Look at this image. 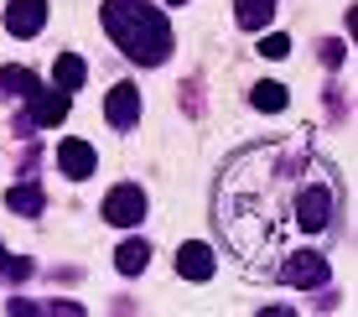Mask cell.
Returning <instances> with one entry per match:
<instances>
[{"label":"cell","instance_id":"3","mask_svg":"<svg viewBox=\"0 0 358 317\" xmlns=\"http://www.w3.org/2000/svg\"><path fill=\"white\" fill-rule=\"evenodd\" d=\"M104 218H109V224H120V229L141 224V218H145V192L130 188V182H125V188H115V192L104 198Z\"/></svg>","mask_w":358,"mask_h":317},{"label":"cell","instance_id":"14","mask_svg":"<svg viewBox=\"0 0 358 317\" xmlns=\"http://www.w3.org/2000/svg\"><path fill=\"white\" fill-rule=\"evenodd\" d=\"M255 109H270V115H275V109H286V89H280V83H255Z\"/></svg>","mask_w":358,"mask_h":317},{"label":"cell","instance_id":"16","mask_svg":"<svg viewBox=\"0 0 358 317\" xmlns=\"http://www.w3.org/2000/svg\"><path fill=\"white\" fill-rule=\"evenodd\" d=\"M260 57H270V63H280V57H291V36H265V42H260Z\"/></svg>","mask_w":358,"mask_h":317},{"label":"cell","instance_id":"18","mask_svg":"<svg viewBox=\"0 0 358 317\" xmlns=\"http://www.w3.org/2000/svg\"><path fill=\"white\" fill-rule=\"evenodd\" d=\"M322 63H327V68L343 63V42H327V47H322Z\"/></svg>","mask_w":358,"mask_h":317},{"label":"cell","instance_id":"4","mask_svg":"<svg viewBox=\"0 0 358 317\" xmlns=\"http://www.w3.org/2000/svg\"><path fill=\"white\" fill-rule=\"evenodd\" d=\"M47 27V0H6V31L10 36H36Z\"/></svg>","mask_w":358,"mask_h":317},{"label":"cell","instance_id":"5","mask_svg":"<svg viewBox=\"0 0 358 317\" xmlns=\"http://www.w3.org/2000/svg\"><path fill=\"white\" fill-rule=\"evenodd\" d=\"M63 115H68V94H63V89H36V94H31V109L21 115V130H31V125H57Z\"/></svg>","mask_w":358,"mask_h":317},{"label":"cell","instance_id":"19","mask_svg":"<svg viewBox=\"0 0 358 317\" xmlns=\"http://www.w3.org/2000/svg\"><path fill=\"white\" fill-rule=\"evenodd\" d=\"M171 6H182V0H171Z\"/></svg>","mask_w":358,"mask_h":317},{"label":"cell","instance_id":"13","mask_svg":"<svg viewBox=\"0 0 358 317\" xmlns=\"http://www.w3.org/2000/svg\"><path fill=\"white\" fill-rule=\"evenodd\" d=\"M0 94H16V99H31L36 94V78L27 68H0Z\"/></svg>","mask_w":358,"mask_h":317},{"label":"cell","instance_id":"12","mask_svg":"<svg viewBox=\"0 0 358 317\" xmlns=\"http://www.w3.org/2000/svg\"><path fill=\"white\" fill-rule=\"evenodd\" d=\"M145 260H151V245H145V239H130V245H120L115 250V265L125 276H141L145 271Z\"/></svg>","mask_w":358,"mask_h":317},{"label":"cell","instance_id":"9","mask_svg":"<svg viewBox=\"0 0 358 317\" xmlns=\"http://www.w3.org/2000/svg\"><path fill=\"white\" fill-rule=\"evenodd\" d=\"M6 203H10L21 218H42V209H47V198H42V188H36V182H21V188H10Z\"/></svg>","mask_w":358,"mask_h":317},{"label":"cell","instance_id":"2","mask_svg":"<svg viewBox=\"0 0 358 317\" xmlns=\"http://www.w3.org/2000/svg\"><path fill=\"white\" fill-rule=\"evenodd\" d=\"M280 260H286V265H275V276H280V281H286V286H327V260H322V255H306V250H296V255H280Z\"/></svg>","mask_w":358,"mask_h":317},{"label":"cell","instance_id":"10","mask_svg":"<svg viewBox=\"0 0 358 317\" xmlns=\"http://www.w3.org/2000/svg\"><path fill=\"white\" fill-rule=\"evenodd\" d=\"M83 78H89V68H83V57H73V52H63L57 57V68H52V83L63 94H73V89H83Z\"/></svg>","mask_w":358,"mask_h":317},{"label":"cell","instance_id":"8","mask_svg":"<svg viewBox=\"0 0 358 317\" xmlns=\"http://www.w3.org/2000/svg\"><path fill=\"white\" fill-rule=\"evenodd\" d=\"M177 276H187V281H208V276H213V250H208V245H182L177 250Z\"/></svg>","mask_w":358,"mask_h":317},{"label":"cell","instance_id":"7","mask_svg":"<svg viewBox=\"0 0 358 317\" xmlns=\"http://www.w3.org/2000/svg\"><path fill=\"white\" fill-rule=\"evenodd\" d=\"M57 167H63V177H73V182H83V177H94V167H99V156H94V146L89 141H63L57 146Z\"/></svg>","mask_w":358,"mask_h":317},{"label":"cell","instance_id":"6","mask_svg":"<svg viewBox=\"0 0 358 317\" xmlns=\"http://www.w3.org/2000/svg\"><path fill=\"white\" fill-rule=\"evenodd\" d=\"M104 115H109L115 130H130L135 120H141V89H135V83H115L109 99H104Z\"/></svg>","mask_w":358,"mask_h":317},{"label":"cell","instance_id":"11","mask_svg":"<svg viewBox=\"0 0 358 317\" xmlns=\"http://www.w3.org/2000/svg\"><path fill=\"white\" fill-rule=\"evenodd\" d=\"M234 16H239V27L260 31L270 16H275V0H234Z\"/></svg>","mask_w":358,"mask_h":317},{"label":"cell","instance_id":"15","mask_svg":"<svg viewBox=\"0 0 358 317\" xmlns=\"http://www.w3.org/2000/svg\"><path fill=\"white\" fill-rule=\"evenodd\" d=\"M6 312H68V317H78L83 307L78 302H6Z\"/></svg>","mask_w":358,"mask_h":317},{"label":"cell","instance_id":"17","mask_svg":"<svg viewBox=\"0 0 358 317\" xmlns=\"http://www.w3.org/2000/svg\"><path fill=\"white\" fill-rule=\"evenodd\" d=\"M0 276H10V281H27V276H31V265H27V260H10V255L0 250Z\"/></svg>","mask_w":358,"mask_h":317},{"label":"cell","instance_id":"1","mask_svg":"<svg viewBox=\"0 0 358 317\" xmlns=\"http://www.w3.org/2000/svg\"><path fill=\"white\" fill-rule=\"evenodd\" d=\"M104 31L120 42V52L130 63H145V68L166 63L171 52V27L151 0H104Z\"/></svg>","mask_w":358,"mask_h":317}]
</instances>
